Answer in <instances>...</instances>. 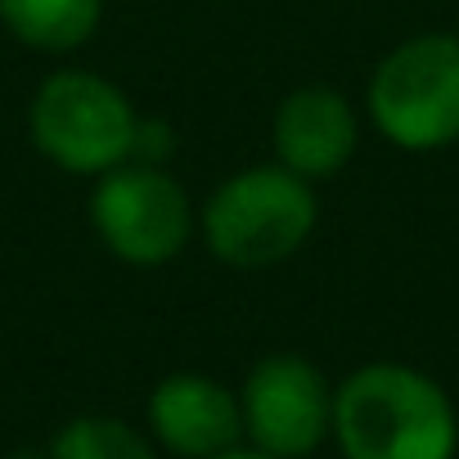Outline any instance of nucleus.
Here are the masks:
<instances>
[{"label": "nucleus", "mask_w": 459, "mask_h": 459, "mask_svg": "<svg viewBox=\"0 0 459 459\" xmlns=\"http://www.w3.org/2000/svg\"><path fill=\"white\" fill-rule=\"evenodd\" d=\"M342 459H455L459 414L446 387L401 360H369L333 387Z\"/></svg>", "instance_id": "obj_1"}, {"label": "nucleus", "mask_w": 459, "mask_h": 459, "mask_svg": "<svg viewBox=\"0 0 459 459\" xmlns=\"http://www.w3.org/2000/svg\"><path fill=\"white\" fill-rule=\"evenodd\" d=\"M316 225V185L280 162L239 167L198 207V235L207 253L235 271H266L298 257Z\"/></svg>", "instance_id": "obj_2"}, {"label": "nucleus", "mask_w": 459, "mask_h": 459, "mask_svg": "<svg viewBox=\"0 0 459 459\" xmlns=\"http://www.w3.org/2000/svg\"><path fill=\"white\" fill-rule=\"evenodd\" d=\"M374 131L405 153H437L459 140V37L419 32L387 50L369 77Z\"/></svg>", "instance_id": "obj_3"}, {"label": "nucleus", "mask_w": 459, "mask_h": 459, "mask_svg": "<svg viewBox=\"0 0 459 459\" xmlns=\"http://www.w3.org/2000/svg\"><path fill=\"white\" fill-rule=\"evenodd\" d=\"M140 113L126 91L86 68L50 73L28 104V135L46 162L68 176H104L135 153Z\"/></svg>", "instance_id": "obj_4"}, {"label": "nucleus", "mask_w": 459, "mask_h": 459, "mask_svg": "<svg viewBox=\"0 0 459 459\" xmlns=\"http://www.w3.org/2000/svg\"><path fill=\"white\" fill-rule=\"evenodd\" d=\"M86 212L104 253L140 271L176 262L198 235V207L189 203L185 185L167 167L140 158L95 176Z\"/></svg>", "instance_id": "obj_5"}, {"label": "nucleus", "mask_w": 459, "mask_h": 459, "mask_svg": "<svg viewBox=\"0 0 459 459\" xmlns=\"http://www.w3.org/2000/svg\"><path fill=\"white\" fill-rule=\"evenodd\" d=\"M235 392L244 441L275 459H311L333 437V383L302 351L262 356Z\"/></svg>", "instance_id": "obj_6"}, {"label": "nucleus", "mask_w": 459, "mask_h": 459, "mask_svg": "<svg viewBox=\"0 0 459 459\" xmlns=\"http://www.w3.org/2000/svg\"><path fill=\"white\" fill-rule=\"evenodd\" d=\"M144 419L153 446H162L176 459H212L221 450L244 446L239 392L198 369H176L158 378Z\"/></svg>", "instance_id": "obj_7"}, {"label": "nucleus", "mask_w": 459, "mask_h": 459, "mask_svg": "<svg viewBox=\"0 0 459 459\" xmlns=\"http://www.w3.org/2000/svg\"><path fill=\"white\" fill-rule=\"evenodd\" d=\"M275 162L320 185L338 176L360 149V117L351 100L333 86H298L275 104L271 117Z\"/></svg>", "instance_id": "obj_8"}, {"label": "nucleus", "mask_w": 459, "mask_h": 459, "mask_svg": "<svg viewBox=\"0 0 459 459\" xmlns=\"http://www.w3.org/2000/svg\"><path fill=\"white\" fill-rule=\"evenodd\" d=\"M104 0H0V28L41 55H73L95 41Z\"/></svg>", "instance_id": "obj_9"}, {"label": "nucleus", "mask_w": 459, "mask_h": 459, "mask_svg": "<svg viewBox=\"0 0 459 459\" xmlns=\"http://www.w3.org/2000/svg\"><path fill=\"white\" fill-rule=\"evenodd\" d=\"M50 459H158L153 437L117 414H77L46 446Z\"/></svg>", "instance_id": "obj_10"}, {"label": "nucleus", "mask_w": 459, "mask_h": 459, "mask_svg": "<svg viewBox=\"0 0 459 459\" xmlns=\"http://www.w3.org/2000/svg\"><path fill=\"white\" fill-rule=\"evenodd\" d=\"M212 459H275V455H266V450H257V446H235V450H221V455H212Z\"/></svg>", "instance_id": "obj_11"}, {"label": "nucleus", "mask_w": 459, "mask_h": 459, "mask_svg": "<svg viewBox=\"0 0 459 459\" xmlns=\"http://www.w3.org/2000/svg\"><path fill=\"white\" fill-rule=\"evenodd\" d=\"M0 459H50V455H46V450H32V446H19V450L0 455Z\"/></svg>", "instance_id": "obj_12"}, {"label": "nucleus", "mask_w": 459, "mask_h": 459, "mask_svg": "<svg viewBox=\"0 0 459 459\" xmlns=\"http://www.w3.org/2000/svg\"><path fill=\"white\" fill-rule=\"evenodd\" d=\"M455 37H459V28H455Z\"/></svg>", "instance_id": "obj_13"}]
</instances>
